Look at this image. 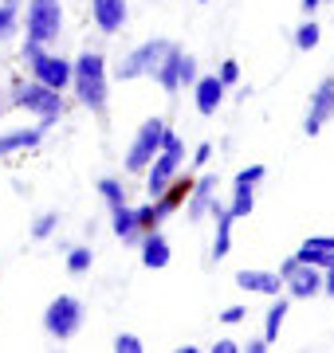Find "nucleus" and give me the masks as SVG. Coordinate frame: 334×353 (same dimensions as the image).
<instances>
[{"mask_svg": "<svg viewBox=\"0 0 334 353\" xmlns=\"http://www.w3.org/2000/svg\"><path fill=\"white\" fill-rule=\"evenodd\" d=\"M71 90H75V99L83 110H90L95 118H103L106 114V59L103 51H83L79 59H71Z\"/></svg>", "mask_w": 334, "mask_h": 353, "instance_id": "f257e3e1", "label": "nucleus"}, {"mask_svg": "<svg viewBox=\"0 0 334 353\" xmlns=\"http://www.w3.org/2000/svg\"><path fill=\"white\" fill-rule=\"evenodd\" d=\"M8 102L20 106V110H28V114H36L43 130H52L55 122L63 118V110H67L63 90H52L48 83H39V79H32V83H16V90H12V99Z\"/></svg>", "mask_w": 334, "mask_h": 353, "instance_id": "f03ea898", "label": "nucleus"}, {"mask_svg": "<svg viewBox=\"0 0 334 353\" xmlns=\"http://www.w3.org/2000/svg\"><path fill=\"white\" fill-rule=\"evenodd\" d=\"M181 165H185V145H181V138L173 134V130H166L157 157L146 165V192H150V201L169 189V181L181 173Z\"/></svg>", "mask_w": 334, "mask_h": 353, "instance_id": "7ed1b4c3", "label": "nucleus"}, {"mask_svg": "<svg viewBox=\"0 0 334 353\" xmlns=\"http://www.w3.org/2000/svg\"><path fill=\"white\" fill-rule=\"evenodd\" d=\"M169 48H173V39H161V36H154V39H141L134 51H126L122 55V63L115 67V79L118 83H134V79H154V71H157V63L169 55Z\"/></svg>", "mask_w": 334, "mask_h": 353, "instance_id": "20e7f679", "label": "nucleus"}, {"mask_svg": "<svg viewBox=\"0 0 334 353\" xmlns=\"http://www.w3.org/2000/svg\"><path fill=\"white\" fill-rule=\"evenodd\" d=\"M59 36H63V0H28L24 39L52 48Z\"/></svg>", "mask_w": 334, "mask_h": 353, "instance_id": "39448f33", "label": "nucleus"}, {"mask_svg": "<svg viewBox=\"0 0 334 353\" xmlns=\"http://www.w3.org/2000/svg\"><path fill=\"white\" fill-rule=\"evenodd\" d=\"M20 55H24V63H28V71H32V79L48 83L52 90H67V87H71V59H63V55L48 51L43 43H32V39H24Z\"/></svg>", "mask_w": 334, "mask_h": 353, "instance_id": "423d86ee", "label": "nucleus"}, {"mask_svg": "<svg viewBox=\"0 0 334 353\" xmlns=\"http://www.w3.org/2000/svg\"><path fill=\"white\" fill-rule=\"evenodd\" d=\"M83 330V303H79L75 294H59L48 303L43 310V334L55 341H71Z\"/></svg>", "mask_w": 334, "mask_h": 353, "instance_id": "0eeeda50", "label": "nucleus"}, {"mask_svg": "<svg viewBox=\"0 0 334 353\" xmlns=\"http://www.w3.org/2000/svg\"><path fill=\"white\" fill-rule=\"evenodd\" d=\"M166 118H146L138 126V134H134V141H130L126 150V173H146V165L157 157V150H161V138H166Z\"/></svg>", "mask_w": 334, "mask_h": 353, "instance_id": "6e6552de", "label": "nucleus"}, {"mask_svg": "<svg viewBox=\"0 0 334 353\" xmlns=\"http://www.w3.org/2000/svg\"><path fill=\"white\" fill-rule=\"evenodd\" d=\"M279 279H283V294L291 303L295 299H319L322 294V271L303 263V259H295V255H287L279 263Z\"/></svg>", "mask_w": 334, "mask_h": 353, "instance_id": "1a4fd4ad", "label": "nucleus"}, {"mask_svg": "<svg viewBox=\"0 0 334 353\" xmlns=\"http://www.w3.org/2000/svg\"><path fill=\"white\" fill-rule=\"evenodd\" d=\"M326 122H334V75H326L319 87H315V94H311V110H307V118H303V134L315 138V134H322Z\"/></svg>", "mask_w": 334, "mask_h": 353, "instance_id": "9d476101", "label": "nucleus"}, {"mask_svg": "<svg viewBox=\"0 0 334 353\" xmlns=\"http://www.w3.org/2000/svg\"><path fill=\"white\" fill-rule=\"evenodd\" d=\"M217 189H220V181H217V173H201L193 181V189H189V196H185V220L189 224H201L208 216V208H213V201H217Z\"/></svg>", "mask_w": 334, "mask_h": 353, "instance_id": "9b49d317", "label": "nucleus"}, {"mask_svg": "<svg viewBox=\"0 0 334 353\" xmlns=\"http://www.w3.org/2000/svg\"><path fill=\"white\" fill-rule=\"evenodd\" d=\"M90 20L103 36H118L130 20V4L126 0H90Z\"/></svg>", "mask_w": 334, "mask_h": 353, "instance_id": "f8f14e48", "label": "nucleus"}, {"mask_svg": "<svg viewBox=\"0 0 334 353\" xmlns=\"http://www.w3.org/2000/svg\"><path fill=\"white\" fill-rule=\"evenodd\" d=\"M193 106H197V114L201 118H217V110H220V102H224V83H220L217 75H197V83L193 87Z\"/></svg>", "mask_w": 334, "mask_h": 353, "instance_id": "ddd939ff", "label": "nucleus"}, {"mask_svg": "<svg viewBox=\"0 0 334 353\" xmlns=\"http://www.w3.org/2000/svg\"><path fill=\"white\" fill-rule=\"evenodd\" d=\"M236 287L248 290V294H283V279L279 271H259V267H244V271H236Z\"/></svg>", "mask_w": 334, "mask_h": 353, "instance_id": "4468645a", "label": "nucleus"}, {"mask_svg": "<svg viewBox=\"0 0 334 353\" xmlns=\"http://www.w3.org/2000/svg\"><path fill=\"white\" fill-rule=\"evenodd\" d=\"M208 216L217 220V236H213V259L220 263V259L232 252V224H236V216L228 212V204H224V201H213Z\"/></svg>", "mask_w": 334, "mask_h": 353, "instance_id": "2eb2a0df", "label": "nucleus"}, {"mask_svg": "<svg viewBox=\"0 0 334 353\" xmlns=\"http://www.w3.org/2000/svg\"><path fill=\"white\" fill-rule=\"evenodd\" d=\"M141 267H150V271H161V267H169V259H173V252H169V240L161 236V232H146L141 236Z\"/></svg>", "mask_w": 334, "mask_h": 353, "instance_id": "dca6fc26", "label": "nucleus"}, {"mask_svg": "<svg viewBox=\"0 0 334 353\" xmlns=\"http://www.w3.org/2000/svg\"><path fill=\"white\" fill-rule=\"evenodd\" d=\"M110 232H115L122 243H130V248H138L141 236H146V232L138 228V216H134V208H130V204H118V208H110Z\"/></svg>", "mask_w": 334, "mask_h": 353, "instance_id": "f3484780", "label": "nucleus"}, {"mask_svg": "<svg viewBox=\"0 0 334 353\" xmlns=\"http://www.w3.org/2000/svg\"><path fill=\"white\" fill-rule=\"evenodd\" d=\"M48 130L43 126H32V130H8V134H0V157H12L20 150H36L39 141H43Z\"/></svg>", "mask_w": 334, "mask_h": 353, "instance_id": "a211bd4d", "label": "nucleus"}, {"mask_svg": "<svg viewBox=\"0 0 334 353\" xmlns=\"http://www.w3.org/2000/svg\"><path fill=\"white\" fill-rule=\"evenodd\" d=\"M154 79H157V87L166 90V94H177V90H181V48H177V43H173L169 55L157 63Z\"/></svg>", "mask_w": 334, "mask_h": 353, "instance_id": "6ab92c4d", "label": "nucleus"}, {"mask_svg": "<svg viewBox=\"0 0 334 353\" xmlns=\"http://www.w3.org/2000/svg\"><path fill=\"white\" fill-rule=\"evenodd\" d=\"M287 314H291V299H287V294H275V303H271L268 318H264V341H268V345L279 338V330H283V322H287Z\"/></svg>", "mask_w": 334, "mask_h": 353, "instance_id": "aec40b11", "label": "nucleus"}, {"mask_svg": "<svg viewBox=\"0 0 334 353\" xmlns=\"http://www.w3.org/2000/svg\"><path fill=\"white\" fill-rule=\"evenodd\" d=\"M252 208H256V185H232L228 212L236 216V220H248V216H252Z\"/></svg>", "mask_w": 334, "mask_h": 353, "instance_id": "412c9836", "label": "nucleus"}, {"mask_svg": "<svg viewBox=\"0 0 334 353\" xmlns=\"http://www.w3.org/2000/svg\"><path fill=\"white\" fill-rule=\"evenodd\" d=\"M20 8L24 4H12V0H0V43L12 39L20 32Z\"/></svg>", "mask_w": 334, "mask_h": 353, "instance_id": "4be33fe9", "label": "nucleus"}, {"mask_svg": "<svg viewBox=\"0 0 334 353\" xmlns=\"http://www.w3.org/2000/svg\"><path fill=\"white\" fill-rule=\"evenodd\" d=\"M319 39H322V28L315 24V16H307V20H303V24L295 28L291 43H295L299 51H315V48H319Z\"/></svg>", "mask_w": 334, "mask_h": 353, "instance_id": "5701e85b", "label": "nucleus"}, {"mask_svg": "<svg viewBox=\"0 0 334 353\" xmlns=\"http://www.w3.org/2000/svg\"><path fill=\"white\" fill-rule=\"evenodd\" d=\"M63 255H67V271H71V275H87L90 263H95V252H90V248H75V243H71Z\"/></svg>", "mask_w": 334, "mask_h": 353, "instance_id": "b1692460", "label": "nucleus"}, {"mask_svg": "<svg viewBox=\"0 0 334 353\" xmlns=\"http://www.w3.org/2000/svg\"><path fill=\"white\" fill-rule=\"evenodd\" d=\"M99 196L106 201V208L130 204V201H126V189H122V181H118V176H103V181H99Z\"/></svg>", "mask_w": 334, "mask_h": 353, "instance_id": "393cba45", "label": "nucleus"}, {"mask_svg": "<svg viewBox=\"0 0 334 353\" xmlns=\"http://www.w3.org/2000/svg\"><path fill=\"white\" fill-rule=\"evenodd\" d=\"M59 220H63L59 212H39L36 220H32V240H52L55 228H59Z\"/></svg>", "mask_w": 334, "mask_h": 353, "instance_id": "a878e982", "label": "nucleus"}, {"mask_svg": "<svg viewBox=\"0 0 334 353\" xmlns=\"http://www.w3.org/2000/svg\"><path fill=\"white\" fill-rule=\"evenodd\" d=\"M295 259H303V263H311V267H319V271L334 267V252H311V248H299Z\"/></svg>", "mask_w": 334, "mask_h": 353, "instance_id": "bb28decb", "label": "nucleus"}, {"mask_svg": "<svg viewBox=\"0 0 334 353\" xmlns=\"http://www.w3.org/2000/svg\"><path fill=\"white\" fill-rule=\"evenodd\" d=\"M264 176H268V169H264V165H244L240 173L232 176V185H259Z\"/></svg>", "mask_w": 334, "mask_h": 353, "instance_id": "cd10ccee", "label": "nucleus"}, {"mask_svg": "<svg viewBox=\"0 0 334 353\" xmlns=\"http://www.w3.org/2000/svg\"><path fill=\"white\" fill-rule=\"evenodd\" d=\"M217 79L224 83V87H236V83H240V63H236V59H224L220 71H217Z\"/></svg>", "mask_w": 334, "mask_h": 353, "instance_id": "c85d7f7f", "label": "nucleus"}, {"mask_svg": "<svg viewBox=\"0 0 334 353\" xmlns=\"http://www.w3.org/2000/svg\"><path fill=\"white\" fill-rule=\"evenodd\" d=\"M134 216H138L141 232H154V228H161V224H157V216H154V204H138V208H134Z\"/></svg>", "mask_w": 334, "mask_h": 353, "instance_id": "c756f323", "label": "nucleus"}, {"mask_svg": "<svg viewBox=\"0 0 334 353\" xmlns=\"http://www.w3.org/2000/svg\"><path fill=\"white\" fill-rule=\"evenodd\" d=\"M197 75H201V71H197V59H193V55H185V51H181V87H193V83H197Z\"/></svg>", "mask_w": 334, "mask_h": 353, "instance_id": "7c9ffc66", "label": "nucleus"}, {"mask_svg": "<svg viewBox=\"0 0 334 353\" xmlns=\"http://www.w3.org/2000/svg\"><path fill=\"white\" fill-rule=\"evenodd\" d=\"M146 345H141L138 334H118L115 338V353H141Z\"/></svg>", "mask_w": 334, "mask_h": 353, "instance_id": "2f4dec72", "label": "nucleus"}, {"mask_svg": "<svg viewBox=\"0 0 334 353\" xmlns=\"http://www.w3.org/2000/svg\"><path fill=\"white\" fill-rule=\"evenodd\" d=\"M244 318H248L244 306H224V310H220V322H224V326H240Z\"/></svg>", "mask_w": 334, "mask_h": 353, "instance_id": "473e14b6", "label": "nucleus"}, {"mask_svg": "<svg viewBox=\"0 0 334 353\" xmlns=\"http://www.w3.org/2000/svg\"><path fill=\"white\" fill-rule=\"evenodd\" d=\"M299 248H311V252H334V236H311Z\"/></svg>", "mask_w": 334, "mask_h": 353, "instance_id": "72a5a7b5", "label": "nucleus"}, {"mask_svg": "<svg viewBox=\"0 0 334 353\" xmlns=\"http://www.w3.org/2000/svg\"><path fill=\"white\" fill-rule=\"evenodd\" d=\"M208 161H213V145H208V141H201V145L193 150V165H197V169H205Z\"/></svg>", "mask_w": 334, "mask_h": 353, "instance_id": "f704fd0d", "label": "nucleus"}, {"mask_svg": "<svg viewBox=\"0 0 334 353\" xmlns=\"http://www.w3.org/2000/svg\"><path fill=\"white\" fill-rule=\"evenodd\" d=\"M208 353H240V341H232V338H220L217 345H208Z\"/></svg>", "mask_w": 334, "mask_h": 353, "instance_id": "c9c22d12", "label": "nucleus"}, {"mask_svg": "<svg viewBox=\"0 0 334 353\" xmlns=\"http://www.w3.org/2000/svg\"><path fill=\"white\" fill-rule=\"evenodd\" d=\"M322 294H326V299H334V267H326V271H322Z\"/></svg>", "mask_w": 334, "mask_h": 353, "instance_id": "e433bc0d", "label": "nucleus"}, {"mask_svg": "<svg viewBox=\"0 0 334 353\" xmlns=\"http://www.w3.org/2000/svg\"><path fill=\"white\" fill-rule=\"evenodd\" d=\"M240 350H248V353H268L271 345H268V341H264V338H252V341H248V345H240Z\"/></svg>", "mask_w": 334, "mask_h": 353, "instance_id": "4c0bfd02", "label": "nucleus"}, {"mask_svg": "<svg viewBox=\"0 0 334 353\" xmlns=\"http://www.w3.org/2000/svg\"><path fill=\"white\" fill-rule=\"evenodd\" d=\"M299 4H303V12H307V16H315V8H319V4H326V0H299Z\"/></svg>", "mask_w": 334, "mask_h": 353, "instance_id": "58836bf2", "label": "nucleus"}, {"mask_svg": "<svg viewBox=\"0 0 334 353\" xmlns=\"http://www.w3.org/2000/svg\"><path fill=\"white\" fill-rule=\"evenodd\" d=\"M4 106H8V99H4V87H0V114H4Z\"/></svg>", "mask_w": 334, "mask_h": 353, "instance_id": "ea45409f", "label": "nucleus"}]
</instances>
